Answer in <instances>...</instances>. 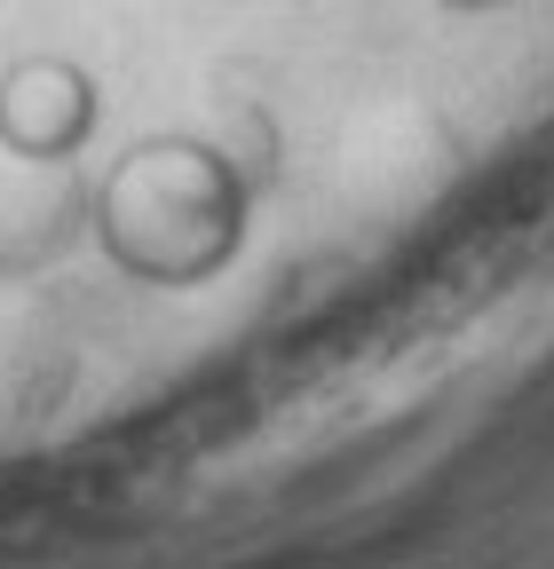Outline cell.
<instances>
[{
    "instance_id": "1",
    "label": "cell",
    "mask_w": 554,
    "mask_h": 569,
    "mask_svg": "<svg viewBox=\"0 0 554 569\" xmlns=\"http://www.w3.org/2000/svg\"><path fill=\"white\" fill-rule=\"evenodd\" d=\"M246 238V182L198 134H144L96 182V246L119 277L182 293L206 284Z\"/></svg>"
},
{
    "instance_id": "2",
    "label": "cell",
    "mask_w": 554,
    "mask_h": 569,
    "mask_svg": "<svg viewBox=\"0 0 554 569\" xmlns=\"http://www.w3.org/2000/svg\"><path fill=\"white\" fill-rule=\"evenodd\" d=\"M103 119L96 71L72 56H17L0 71V151L24 167H63L88 151V134Z\"/></svg>"
}]
</instances>
